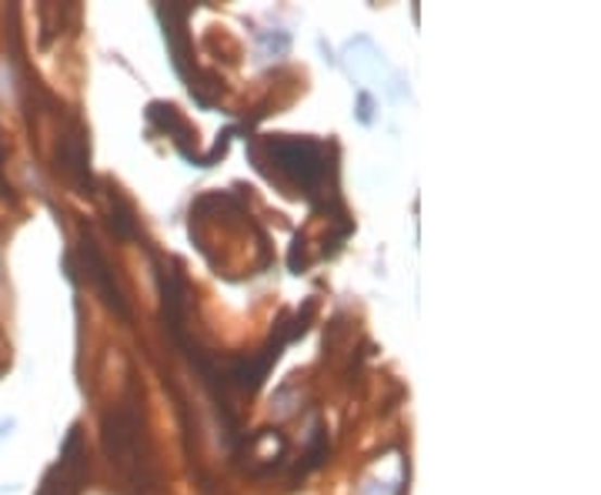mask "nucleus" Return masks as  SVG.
Returning <instances> with one entry per match:
<instances>
[{
    "label": "nucleus",
    "instance_id": "nucleus-1",
    "mask_svg": "<svg viewBox=\"0 0 601 495\" xmlns=\"http://www.w3.org/2000/svg\"><path fill=\"white\" fill-rule=\"evenodd\" d=\"M101 435L111 466L127 479V485L137 495H161V469L145 429V392L137 382H127L124 398L104 412Z\"/></svg>",
    "mask_w": 601,
    "mask_h": 495
},
{
    "label": "nucleus",
    "instance_id": "nucleus-2",
    "mask_svg": "<svg viewBox=\"0 0 601 495\" xmlns=\"http://www.w3.org/2000/svg\"><path fill=\"white\" fill-rule=\"evenodd\" d=\"M254 161L271 182L285 185L291 195H301L308 201H317L331 174L328 145L308 138H264L261 145H254Z\"/></svg>",
    "mask_w": 601,
    "mask_h": 495
},
{
    "label": "nucleus",
    "instance_id": "nucleus-3",
    "mask_svg": "<svg viewBox=\"0 0 601 495\" xmlns=\"http://www.w3.org/2000/svg\"><path fill=\"white\" fill-rule=\"evenodd\" d=\"M80 261H84V275H87L90 288H95V292L121 314V319H130L127 295L121 292V285H117V279H114V268L108 264L104 251L98 248V242H95V235H90V232L80 235Z\"/></svg>",
    "mask_w": 601,
    "mask_h": 495
},
{
    "label": "nucleus",
    "instance_id": "nucleus-4",
    "mask_svg": "<svg viewBox=\"0 0 601 495\" xmlns=\"http://www.w3.org/2000/svg\"><path fill=\"white\" fill-rule=\"evenodd\" d=\"M148 121L151 124H158L167 138L177 145V151L188 158V161H195V164H201V154H198V131L184 121V114L174 108V104H151V111H148Z\"/></svg>",
    "mask_w": 601,
    "mask_h": 495
},
{
    "label": "nucleus",
    "instance_id": "nucleus-5",
    "mask_svg": "<svg viewBox=\"0 0 601 495\" xmlns=\"http://www.w3.org/2000/svg\"><path fill=\"white\" fill-rule=\"evenodd\" d=\"M108 191V224H111V232L121 238V242H130L137 238V221H134V208L130 201L117 191V188H104Z\"/></svg>",
    "mask_w": 601,
    "mask_h": 495
}]
</instances>
